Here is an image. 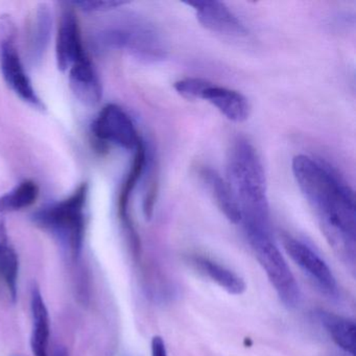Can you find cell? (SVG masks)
Masks as SVG:
<instances>
[{
	"mask_svg": "<svg viewBox=\"0 0 356 356\" xmlns=\"http://www.w3.org/2000/svg\"><path fill=\"white\" fill-rule=\"evenodd\" d=\"M291 170L325 236L345 264L354 270L356 205L353 189L330 164L312 156H296Z\"/></svg>",
	"mask_w": 356,
	"mask_h": 356,
	"instance_id": "obj_1",
	"label": "cell"
},
{
	"mask_svg": "<svg viewBox=\"0 0 356 356\" xmlns=\"http://www.w3.org/2000/svg\"><path fill=\"white\" fill-rule=\"evenodd\" d=\"M227 175V182L241 211L243 229L272 230L264 164L247 139H236L231 147Z\"/></svg>",
	"mask_w": 356,
	"mask_h": 356,
	"instance_id": "obj_2",
	"label": "cell"
},
{
	"mask_svg": "<svg viewBox=\"0 0 356 356\" xmlns=\"http://www.w3.org/2000/svg\"><path fill=\"white\" fill-rule=\"evenodd\" d=\"M245 233L279 299L286 307H297L301 299L299 284L277 245L272 230L252 229Z\"/></svg>",
	"mask_w": 356,
	"mask_h": 356,
	"instance_id": "obj_3",
	"label": "cell"
},
{
	"mask_svg": "<svg viewBox=\"0 0 356 356\" xmlns=\"http://www.w3.org/2000/svg\"><path fill=\"white\" fill-rule=\"evenodd\" d=\"M87 195V185H80L72 195L41 210L35 218L41 226L66 241L74 255L82 249Z\"/></svg>",
	"mask_w": 356,
	"mask_h": 356,
	"instance_id": "obj_4",
	"label": "cell"
},
{
	"mask_svg": "<svg viewBox=\"0 0 356 356\" xmlns=\"http://www.w3.org/2000/svg\"><path fill=\"white\" fill-rule=\"evenodd\" d=\"M101 43L111 49H122L147 62L165 59V44L153 26L136 20L114 24L99 34Z\"/></svg>",
	"mask_w": 356,
	"mask_h": 356,
	"instance_id": "obj_5",
	"label": "cell"
},
{
	"mask_svg": "<svg viewBox=\"0 0 356 356\" xmlns=\"http://www.w3.org/2000/svg\"><path fill=\"white\" fill-rule=\"evenodd\" d=\"M0 68L12 91L35 108H43L15 44V29L9 18H0Z\"/></svg>",
	"mask_w": 356,
	"mask_h": 356,
	"instance_id": "obj_6",
	"label": "cell"
},
{
	"mask_svg": "<svg viewBox=\"0 0 356 356\" xmlns=\"http://www.w3.org/2000/svg\"><path fill=\"white\" fill-rule=\"evenodd\" d=\"M282 243L291 260L325 296L332 299L339 297V286L332 270L314 248L289 234L283 235Z\"/></svg>",
	"mask_w": 356,
	"mask_h": 356,
	"instance_id": "obj_7",
	"label": "cell"
},
{
	"mask_svg": "<svg viewBox=\"0 0 356 356\" xmlns=\"http://www.w3.org/2000/svg\"><path fill=\"white\" fill-rule=\"evenodd\" d=\"M97 138L130 151H136L143 140L134 122L120 106L110 104L103 108L92 124Z\"/></svg>",
	"mask_w": 356,
	"mask_h": 356,
	"instance_id": "obj_8",
	"label": "cell"
},
{
	"mask_svg": "<svg viewBox=\"0 0 356 356\" xmlns=\"http://www.w3.org/2000/svg\"><path fill=\"white\" fill-rule=\"evenodd\" d=\"M195 12L200 24L218 34L232 37L247 36L248 29L245 24L220 1H193L186 3Z\"/></svg>",
	"mask_w": 356,
	"mask_h": 356,
	"instance_id": "obj_9",
	"label": "cell"
},
{
	"mask_svg": "<svg viewBox=\"0 0 356 356\" xmlns=\"http://www.w3.org/2000/svg\"><path fill=\"white\" fill-rule=\"evenodd\" d=\"M56 54L58 67L62 72H67L74 64L87 56L83 47L78 18L74 12L68 8L62 12L58 29Z\"/></svg>",
	"mask_w": 356,
	"mask_h": 356,
	"instance_id": "obj_10",
	"label": "cell"
},
{
	"mask_svg": "<svg viewBox=\"0 0 356 356\" xmlns=\"http://www.w3.org/2000/svg\"><path fill=\"white\" fill-rule=\"evenodd\" d=\"M200 99L211 104L225 118L233 122H243L250 115V104L247 97L233 89L218 86L208 81Z\"/></svg>",
	"mask_w": 356,
	"mask_h": 356,
	"instance_id": "obj_11",
	"label": "cell"
},
{
	"mask_svg": "<svg viewBox=\"0 0 356 356\" xmlns=\"http://www.w3.org/2000/svg\"><path fill=\"white\" fill-rule=\"evenodd\" d=\"M68 78L72 92L84 105L93 107L101 102L103 97V86L88 56L70 68Z\"/></svg>",
	"mask_w": 356,
	"mask_h": 356,
	"instance_id": "obj_12",
	"label": "cell"
},
{
	"mask_svg": "<svg viewBox=\"0 0 356 356\" xmlns=\"http://www.w3.org/2000/svg\"><path fill=\"white\" fill-rule=\"evenodd\" d=\"M189 264L199 270L204 276L228 291L231 295L241 296L245 291V282L234 270L225 266L224 264L205 257V256H191Z\"/></svg>",
	"mask_w": 356,
	"mask_h": 356,
	"instance_id": "obj_13",
	"label": "cell"
},
{
	"mask_svg": "<svg viewBox=\"0 0 356 356\" xmlns=\"http://www.w3.org/2000/svg\"><path fill=\"white\" fill-rule=\"evenodd\" d=\"M200 177L224 216L233 224H241V211L228 182L210 168H202Z\"/></svg>",
	"mask_w": 356,
	"mask_h": 356,
	"instance_id": "obj_14",
	"label": "cell"
},
{
	"mask_svg": "<svg viewBox=\"0 0 356 356\" xmlns=\"http://www.w3.org/2000/svg\"><path fill=\"white\" fill-rule=\"evenodd\" d=\"M318 320L333 343L345 353L355 356V323L332 312H318Z\"/></svg>",
	"mask_w": 356,
	"mask_h": 356,
	"instance_id": "obj_15",
	"label": "cell"
},
{
	"mask_svg": "<svg viewBox=\"0 0 356 356\" xmlns=\"http://www.w3.org/2000/svg\"><path fill=\"white\" fill-rule=\"evenodd\" d=\"M33 316L32 343L35 356H49V316L44 300L39 289H33L31 302Z\"/></svg>",
	"mask_w": 356,
	"mask_h": 356,
	"instance_id": "obj_16",
	"label": "cell"
},
{
	"mask_svg": "<svg viewBox=\"0 0 356 356\" xmlns=\"http://www.w3.org/2000/svg\"><path fill=\"white\" fill-rule=\"evenodd\" d=\"M18 270L19 261L17 253L9 243L5 222L0 220V278L7 284L14 299L17 291Z\"/></svg>",
	"mask_w": 356,
	"mask_h": 356,
	"instance_id": "obj_17",
	"label": "cell"
},
{
	"mask_svg": "<svg viewBox=\"0 0 356 356\" xmlns=\"http://www.w3.org/2000/svg\"><path fill=\"white\" fill-rule=\"evenodd\" d=\"M39 197V187L33 181L19 183L11 191L0 195V213L19 211L31 207Z\"/></svg>",
	"mask_w": 356,
	"mask_h": 356,
	"instance_id": "obj_18",
	"label": "cell"
},
{
	"mask_svg": "<svg viewBox=\"0 0 356 356\" xmlns=\"http://www.w3.org/2000/svg\"><path fill=\"white\" fill-rule=\"evenodd\" d=\"M51 31V15L49 8L47 5H41L38 8L35 19L34 28L32 31V39H31V51L33 58L39 59L47 49L49 44V37Z\"/></svg>",
	"mask_w": 356,
	"mask_h": 356,
	"instance_id": "obj_19",
	"label": "cell"
},
{
	"mask_svg": "<svg viewBox=\"0 0 356 356\" xmlns=\"http://www.w3.org/2000/svg\"><path fill=\"white\" fill-rule=\"evenodd\" d=\"M208 81L200 78H185L177 81L174 84L175 90L189 101H195L201 97L202 91L205 88Z\"/></svg>",
	"mask_w": 356,
	"mask_h": 356,
	"instance_id": "obj_20",
	"label": "cell"
},
{
	"mask_svg": "<svg viewBox=\"0 0 356 356\" xmlns=\"http://www.w3.org/2000/svg\"><path fill=\"white\" fill-rule=\"evenodd\" d=\"M126 3L124 1L118 0H82L76 1L74 5L86 12H105L122 7Z\"/></svg>",
	"mask_w": 356,
	"mask_h": 356,
	"instance_id": "obj_21",
	"label": "cell"
},
{
	"mask_svg": "<svg viewBox=\"0 0 356 356\" xmlns=\"http://www.w3.org/2000/svg\"><path fill=\"white\" fill-rule=\"evenodd\" d=\"M152 356H168L165 341L160 337H154L151 343Z\"/></svg>",
	"mask_w": 356,
	"mask_h": 356,
	"instance_id": "obj_22",
	"label": "cell"
},
{
	"mask_svg": "<svg viewBox=\"0 0 356 356\" xmlns=\"http://www.w3.org/2000/svg\"><path fill=\"white\" fill-rule=\"evenodd\" d=\"M55 356H70V355H68L67 351H66L65 348L58 347L57 350H56Z\"/></svg>",
	"mask_w": 356,
	"mask_h": 356,
	"instance_id": "obj_23",
	"label": "cell"
}]
</instances>
